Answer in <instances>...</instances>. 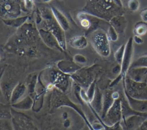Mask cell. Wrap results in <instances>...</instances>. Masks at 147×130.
<instances>
[{"instance_id":"1","label":"cell","mask_w":147,"mask_h":130,"mask_svg":"<svg viewBox=\"0 0 147 130\" xmlns=\"http://www.w3.org/2000/svg\"><path fill=\"white\" fill-rule=\"evenodd\" d=\"M107 34L101 29L94 31L90 38V41L94 49L100 55L107 57L110 54V48Z\"/></svg>"},{"instance_id":"2","label":"cell","mask_w":147,"mask_h":130,"mask_svg":"<svg viewBox=\"0 0 147 130\" xmlns=\"http://www.w3.org/2000/svg\"><path fill=\"white\" fill-rule=\"evenodd\" d=\"M125 91L134 99L147 100V84L145 83L126 79Z\"/></svg>"},{"instance_id":"3","label":"cell","mask_w":147,"mask_h":130,"mask_svg":"<svg viewBox=\"0 0 147 130\" xmlns=\"http://www.w3.org/2000/svg\"><path fill=\"white\" fill-rule=\"evenodd\" d=\"M20 0H1V15L3 18L13 19L21 14Z\"/></svg>"},{"instance_id":"4","label":"cell","mask_w":147,"mask_h":130,"mask_svg":"<svg viewBox=\"0 0 147 130\" xmlns=\"http://www.w3.org/2000/svg\"><path fill=\"white\" fill-rule=\"evenodd\" d=\"M109 127L113 126L122 120L121 99H115L113 105L109 107L107 114Z\"/></svg>"},{"instance_id":"5","label":"cell","mask_w":147,"mask_h":130,"mask_svg":"<svg viewBox=\"0 0 147 130\" xmlns=\"http://www.w3.org/2000/svg\"><path fill=\"white\" fill-rule=\"evenodd\" d=\"M47 24L49 29V31L56 38L61 49L65 50L66 43L63 29L60 27L56 20H52L51 18H49L48 19Z\"/></svg>"},{"instance_id":"6","label":"cell","mask_w":147,"mask_h":130,"mask_svg":"<svg viewBox=\"0 0 147 130\" xmlns=\"http://www.w3.org/2000/svg\"><path fill=\"white\" fill-rule=\"evenodd\" d=\"M146 120L147 117L145 116L134 115L122 120L120 123L124 130H140V126Z\"/></svg>"},{"instance_id":"7","label":"cell","mask_w":147,"mask_h":130,"mask_svg":"<svg viewBox=\"0 0 147 130\" xmlns=\"http://www.w3.org/2000/svg\"><path fill=\"white\" fill-rule=\"evenodd\" d=\"M125 94L130 107L133 110L140 113H147V100L134 99L129 95L125 91Z\"/></svg>"},{"instance_id":"8","label":"cell","mask_w":147,"mask_h":130,"mask_svg":"<svg viewBox=\"0 0 147 130\" xmlns=\"http://www.w3.org/2000/svg\"><path fill=\"white\" fill-rule=\"evenodd\" d=\"M51 11L55 20L63 31H68L69 28V23L65 16L56 8L52 6Z\"/></svg>"},{"instance_id":"9","label":"cell","mask_w":147,"mask_h":130,"mask_svg":"<svg viewBox=\"0 0 147 130\" xmlns=\"http://www.w3.org/2000/svg\"><path fill=\"white\" fill-rule=\"evenodd\" d=\"M132 54V46H131V42H128L127 44L125 47V53L123 58L122 62V66H121V73L122 75H125V73L128 69V68L130 65L131 57Z\"/></svg>"},{"instance_id":"10","label":"cell","mask_w":147,"mask_h":130,"mask_svg":"<svg viewBox=\"0 0 147 130\" xmlns=\"http://www.w3.org/2000/svg\"><path fill=\"white\" fill-rule=\"evenodd\" d=\"M39 33L43 40L48 46L52 48L54 47L56 49H61L56 38L50 31H45V30L41 29L39 30Z\"/></svg>"},{"instance_id":"11","label":"cell","mask_w":147,"mask_h":130,"mask_svg":"<svg viewBox=\"0 0 147 130\" xmlns=\"http://www.w3.org/2000/svg\"><path fill=\"white\" fill-rule=\"evenodd\" d=\"M69 44L71 47L77 49H83L87 47L88 42L83 36H76L69 40Z\"/></svg>"},{"instance_id":"12","label":"cell","mask_w":147,"mask_h":130,"mask_svg":"<svg viewBox=\"0 0 147 130\" xmlns=\"http://www.w3.org/2000/svg\"><path fill=\"white\" fill-rule=\"evenodd\" d=\"M57 66L62 72L67 73L74 72L79 69L78 65L70 61H60L57 64Z\"/></svg>"},{"instance_id":"13","label":"cell","mask_w":147,"mask_h":130,"mask_svg":"<svg viewBox=\"0 0 147 130\" xmlns=\"http://www.w3.org/2000/svg\"><path fill=\"white\" fill-rule=\"evenodd\" d=\"M28 18V16H26L17 17L13 19L4 20L3 21H4V23H5L8 25L14 27H18L21 25L22 24H24V23L26 21Z\"/></svg>"},{"instance_id":"14","label":"cell","mask_w":147,"mask_h":130,"mask_svg":"<svg viewBox=\"0 0 147 130\" xmlns=\"http://www.w3.org/2000/svg\"><path fill=\"white\" fill-rule=\"evenodd\" d=\"M125 50V47L124 45H122L117 50V51L114 54L115 58L116 60L118 61V62L119 63H122V62Z\"/></svg>"},{"instance_id":"15","label":"cell","mask_w":147,"mask_h":130,"mask_svg":"<svg viewBox=\"0 0 147 130\" xmlns=\"http://www.w3.org/2000/svg\"><path fill=\"white\" fill-rule=\"evenodd\" d=\"M132 68L147 67V57L139 58L131 65Z\"/></svg>"},{"instance_id":"16","label":"cell","mask_w":147,"mask_h":130,"mask_svg":"<svg viewBox=\"0 0 147 130\" xmlns=\"http://www.w3.org/2000/svg\"><path fill=\"white\" fill-rule=\"evenodd\" d=\"M108 38L112 41H116L118 39V35L113 26H110L107 33Z\"/></svg>"},{"instance_id":"17","label":"cell","mask_w":147,"mask_h":130,"mask_svg":"<svg viewBox=\"0 0 147 130\" xmlns=\"http://www.w3.org/2000/svg\"><path fill=\"white\" fill-rule=\"evenodd\" d=\"M80 18V24L82 25V26L85 28H88L91 25V21L89 19L87 18V17H85L84 16V14H83V17H79Z\"/></svg>"},{"instance_id":"18","label":"cell","mask_w":147,"mask_h":130,"mask_svg":"<svg viewBox=\"0 0 147 130\" xmlns=\"http://www.w3.org/2000/svg\"><path fill=\"white\" fill-rule=\"evenodd\" d=\"M128 6L131 10H137L138 7V2L137 0H129L128 2Z\"/></svg>"},{"instance_id":"19","label":"cell","mask_w":147,"mask_h":130,"mask_svg":"<svg viewBox=\"0 0 147 130\" xmlns=\"http://www.w3.org/2000/svg\"><path fill=\"white\" fill-rule=\"evenodd\" d=\"M74 60L78 63H80V64H84L86 63L87 62V60L85 58V57H84L82 55L80 54H76L74 56Z\"/></svg>"},{"instance_id":"20","label":"cell","mask_w":147,"mask_h":130,"mask_svg":"<svg viewBox=\"0 0 147 130\" xmlns=\"http://www.w3.org/2000/svg\"><path fill=\"white\" fill-rule=\"evenodd\" d=\"M25 8L28 10H31L33 8L34 2L33 0H24Z\"/></svg>"},{"instance_id":"21","label":"cell","mask_w":147,"mask_h":130,"mask_svg":"<svg viewBox=\"0 0 147 130\" xmlns=\"http://www.w3.org/2000/svg\"><path fill=\"white\" fill-rule=\"evenodd\" d=\"M10 127V126L9 125L8 123L5 122L4 124V126L2 125V124H1V130H12V129Z\"/></svg>"},{"instance_id":"22","label":"cell","mask_w":147,"mask_h":130,"mask_svg":"<svg viewBox=\"0 0 147 130\" xmlns=\"http://www.w3.org/2000/svg\"><path fill=\"white\" fill-rule=\"evenodd\" d=\"M140 130H147V120H145L140 126Z\"/></svg>"},{"instance_id":"23","label":"cell","mask_w":147,"mask_h":130,"mask_svg":"<svg viewBox=\"0 0 147 130\" xmlns=\"http://www.w3.org/2000/svg\"><path fill=\"white\" fill-rule=\"evenodd\" d=\"M113 1L115 3L118 5H121V0H113Z\"/></svg>"},{"instance_id":"24","label":"cell","mask_w":147,"mask_h":130,"mask_svg":"<svg viewBox=\"0 0 147 130\" xmlns=\"http://www.w3.org/2000/svg\"><path fill=\"white\" fill-rule=\"evenodd\" d=\"M51 1H52V0H41V1H42V2H45V3H47V2H50Z\"/></svg>"}]
</instances>
